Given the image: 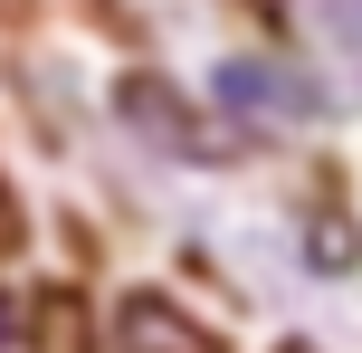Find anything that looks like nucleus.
Wrapping results in <instances>:
<instances>
[{
    "mask_svg": "<svg viewBox=\"0 0 362 353\" xmlns=\"http://www.w3.org/2000/svg\"><path fill=\"white\" fill-rule=\"evenodd\" d=\"M19 239V210H10V182H0V248Z\"/></svg>",
    "mask_w": 362,
    "mask_h": 353,
    "instance_id": "3",
    "label": "nucleus"
},
{
    "mask_svg": "<svg viewBox=\"0 0 362 353\" xmlns=\"http://www.w3.org/2000/svg\"><path fill=\"white\" fill-rule=\"evenodd\" d=\"M0 353H19V306H10V287H0Z\"/></svg>",
    "mask_w": 362,
    "mask_h": 353,
    "instance_id": "2",
    "label": "nucleus"
},
{
    "mask_svg": "<svg viewBox=\"0 0 362 353\" xmlns=\"http://www.w3.org/2000/svg\"><path fill=\"white\" fill-rule=\"evenodd\" d=\"M115 325H124V344H134V353H219V344L200 335V325L181 316L172 296H124V316H115Z\"/></svg>",
    "mask_w": 362,
    "mask_h": 353,
    "instance_id": "1",
    "label": "nucleus"
}]
</instances>
